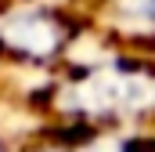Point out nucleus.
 Masks as SVG:
<instances>
[{"label":"nucleus","mask_w":155,"mask_h":152,"mask_svg":"<svg viewBox=\"0 0 155 152\" xmlns=\"http://www.w3.org/2000/svg\"><path fill=\"white\" fill-rule=\"evenodd\" d=\"M0 40L7 47V54H22V58H51L65 33L54 26V15L47 11H22L15 15L4 29H0Z\"/></svg>","instance_id":"1"},{"label":"nucleus","mask_w":155,"mask_h":152,"mask_svg":"<svg viewBox=\"0 0 155 152\" xmlns=\"http://www.w3.org/2000/svg\"><path fill=\"white\" fill-rule=\"evenodd\" d=\"M141 15H144V22L155 26V0H141Z\"/></svg>","instance_id":"2"},{"label":"nucleus","mask_w":155,"mask_h":152,"mask_svg":"<svg viewBox=\"0 0 155 152\" xmlns=\"http://www.w3.org/2000/svg\"><path fill=\"white\" fill-rule=\"evenodd\" d=\"M0 152H4V141H0Z\"/></svg>","instance_id":"3"}]
</instances>
